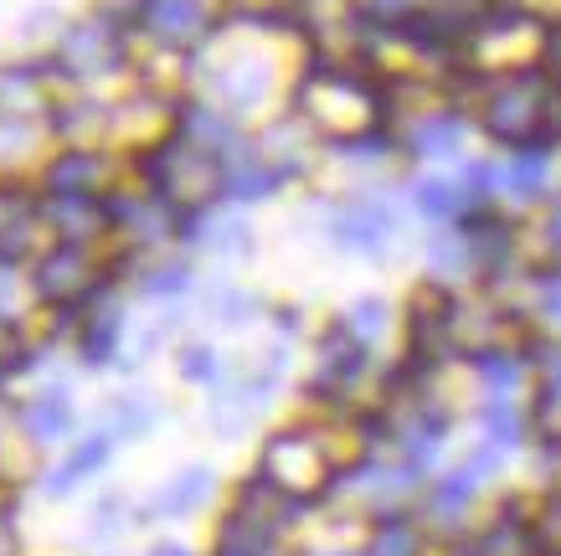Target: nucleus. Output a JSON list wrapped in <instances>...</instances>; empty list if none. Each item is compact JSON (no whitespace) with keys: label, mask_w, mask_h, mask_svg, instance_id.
<instances>
[{"label":"nucleus","mask_w":561,"mask_h":556,"mask_svg":"<svg viewBox=\"0 0 561 556\" xmlns=\"http://www.w3.org/2000/svg\"><path fill=\"white\" fill-rule=\"evenodd\" d=\"M294 109L309 129L330 135L335 145L356 135H371V129H387L391 114V93L381 78L360 68V63H335V57H314L294 88Z\"/></svg>","instance_id":"f257e3e1"},{"label":"nucleus","mask_w":561,"mask_h":556,"mask_svg":"<svg viewBox=\"0 0 561 556\" xmlns=\"http://www.w3.org/2000/svg\"><path fill=\"white\" fill-rule=\"evenodd\" d=\"M139 170H145V185H150L154 196L171 202L175 212H186V217L211 202H221V175H227V166L181 135L165 139V145H154V150L139 160Z\"/></svg>","instance_id":"f03ea898"},{"label":"nucleus","mask_w":561,"mask_h":556,"mask_svg":"<svg viewBox=\"0 0 561 556\" xmlns=\"http://www.w3.org/2000/svg\"><path fill=\"white\" fill-rule=\"evenodd\" d=\"M257 474H263L278 495H289L294 506H305V500L324 495V489H335L341 464H335L330 443H324L314 428H284V433H273V439L263 443Z\"/></svg>","instance_id":"7ed1b4c3"},{"label":"nucleus","mask_w":561,"mask_h":556,"mask_svg":"<svg viewBox=\"0 0 561 556\" xmlns=\"http://www.w3.org/2000/svg\"><path fill=\"white\" fill-rule=\"evenodd\" d=\"M324 232H330V242H335L341 253L387 258L391 248H397V237H402V206L391 202L387 191H356V196H345V202L330 212Z\"/></svg>","instance_id":"20e7f679"},{"label":"nucleus","mask_w":561,"mask_h":556,"mask_svg":"<svg viewBox=\"0 0 561 556\" xmlns=\"http://www.w3.org/2000/svg\"><path fill=\"white\" fill-rule=\"evenodd\" d=\"M371 376V345H360L341 320L330 325L314 345V366H309V397L314 402L341 407L356 397V387Z\"/></svg>","instance_id":"39448f33"},{"label":"nucleus","mask_w":561,"mask_h":556,"mask_svg":"<svg viewBox=\"0 0 561 556\" xmlns=\"http://www.w3.org/2000/svg\"><path fill=\"white\" fill-rule=\"evenodd\" d=\"M51 68L83 83V78H108V72L124 68V32H114V21H78L62 32L57 42V57Z\"/></svg>","instance_id":"423d86ee"},{"label":"nucleus","mask_w":561,"mask_h":556,"mask_svg":"<svg viewBox=\"0 0 561 556\" xmlns=\"http://www.w3.org/2000/svg\"><path fill=\"white\" fill-rule=\"evenodd\" d=\"M551 181H557V150L546 145H526V150H511L505 160L490 166V191L494 206H541L551 202Z\"/></svg>","instance_id":"0eeeda50"},{"label":"nucleus","mask_w":561,"mask_h":556,"mask_svg":"<svg viewBox=\"0 0 561 556\" xmlns=\"http://www.w3.org/2000/svg\"><path fill=\"white\" fill-rule=\"evenodd\" d=\"M99 273H93V258L83 253V242H57L42 263H36V294L51 304H78L93 294Z\"/></svg>","instance_id":"6e6552de"},{"label":"nucleus","mask_w":561,"mask_h":556,"mask_svg":"<svg viewBox=\"0 0 561 556\" xmlns=\"http://www.w3.org/2000/svg\"><path fill=\"white\" fill-rule=\"evenodd\" d=\"M181 237H186V242H196L202 253L232 258V253H248V237H253V227H248V217H242L232 202H227V206L211 202V206H202V212H191V217L181 222Z\"/></svg>","instance_id":"1a4fd4ad"},{"label":"nucleus","mask_w":561,"mask_h":556,"mask_svg":"<svg viewBox=\"0 0 561 556\" xmlns=\"http://www.w3.org/2000/svg\"><path fill=\"white\" fill-rule=\"evenodd\" d=\"M175 129H181V139L202 145L206 155H217L221 166L248 150V139H242V129H238V114H227L217 103H186L181 118H175Z\"/></svg>","instance_id":"9d476101"},{"label":"nucleus","mask_w":561,"mask_h":556,"mask_svg":"<svg viewBox=\"0 0 561 556\" xmlns=\"http://www.w3.org/2000/svg\"><path fill=\"white\" fill-rule=\"evenodd\" d=\"M289 181L294 175L278 166V160H268L257 145H248L238 160H227V175H221V202H232V206L268 202L273 191H278V185H289Z\"/></svg>","instance_id":"9b49d317"},{"label":"nucleus","mask_w":561,"mask_h":556,"mask_svg":"<svg viewBox=\"0 0 561 556\" xmlns=\"http://www.w3.org/2000/svg\"><path fill=\"white\" fill-rule=\"evenodd\" d=\"M469 139V118L463 109H427V114L412 118V129L402 135V150L412 160H454Z\"/></svg>","instance_id":"f8f14e48"},{"label":"nucleus","mask_w":561,"mask_h":556,"mask_svg":"<svg viewBox=\"0 0 561 556\" xmlns=\"http://www.w3.org/2000/svg\"><path fill=\"white\" fill-rule=\"evenodd\" d=\"M139 26L160 42V47H196L211 26L206 16V0H150Z\"/></svg>","instance_id":"ddd939ff"},{"label":"nucleus","mask_w":561,"mask_h":556,"mask_svg":"<svg viewBox=\"0 0 561 556\" xmlns=\"http://www.w3.org/2000/svg\"><path fill=\"white\" fill-rule=\"evenodd\" d=\"M268 88H273V68L263 63V57H232L227 68L211 72L217 109H227V114H248V109H257V103L268 99Z\"/></svg>","instance_id":"4468645a"},{"label":"nucleus","mask_w":561,"mask_h":556,"mask_svg":"<svg viewBox=\"0 0 561 556\" xmlns=\"http://www.w3.org/2000/svg\"><path fill=\"white\" fill-rule=\"evenodd\" d=\"M427 279L433 284H463V279H479V258L474 242H469V227H443V232L427 237Z\"/></svg>","instance_id":"2eb2a0df"},{"label":"nucleus","mask_w":561,"mask_h":556,"mask_svg":"<svg viewBox=\"0 0 561 556\" xmlns=\"http://www.w3.org/2000/svg\"><path fill=\"white\" fill-rule=\"evenodd\" d=\"M412 206H417L427 222H438V227H454V222L474 217V202H469V191H463V175H417V181H412Z\"/></svg>","instance_id":"dca6fc26"},{"label":"nucleus","mask_w":561,"mask_h":556,"mask_svg":"<svg viewBox=\"0 0 561 556\" xmlns=\"http://www.w3.org/2000/svg\"><path fill=\"white\" fill-rule=\"evenodd\" d=\"M103 175H108V160L99 150H68L51 160L42 181H47L51 196H93L103 185Z\"/></svg>","instance_id":"f3484780"},{"label":"nucleus","mask_w":561,"mask_h":556,"mask_svg":"<svg viewBox=\"0 0 561 556\" xmlns=\"http://www.w3.org/2000/svg\"><path fill=\"white\" fill-rule=\"evenodd\" d=\"M211 479H217V474L206 469V464H191V469L171 474V479L160 485L150 510L165 515V521H181V515H191V510H202L206 500H211Z\"/></svg>","instance_id":"a211bd4d"},{"label":"nucleus","mask_w":561,"mask_h":556,"mask_svg":"<svg viewBox=\"0 0 561 556\" xmlns=\"http://www.w3.org/2000/svg\"><path fill=\"white\" fill-rule=\"evenodd\" d=\"M21 428H26V439L36 449H57L72 433V402L62 392H42V397H32L21 407Z\"/></svg>","instance_id":"6ab92c4d"},{"label":"nucleus","mask_w":561,"mask_h":556,"mask_svg":"<svg viewBox=\"0 0 561 556\" xmlns=\"http://www.w3.org/2000/svg\"><path fill=\"white\" fill-rule=\"evenodd\" d=\"M36 237V206L21 191H0V258H26Z\"/></svg>","instance_id":"aec40b11"},{"label":"nucleus","mask_w":561,"mask_h":556,"mask_svg":"<svg viewBox=\"0 0 561 556\" xmlns=\"http://www.w3.org/2000/svg\"><path fill=\"white\" fill-rule=\"evenodd\" d=\"M526 315L536 330L546 336H561V258L551 269H536L526 279Z\"/></svg>","instance_id":"412c9836"},{"label":"nucleus","mask_w":561,"mask_h":556,"mask_svg":"<svg viewBox=\"0 0 561 556\" xmlns=\"http://www.w3.org/2000/svg\"><path fill=\"white\" fill-rule=\"evenodd\" d=\"M530 552H536V536H530V525H515V521L484 525L479 536H469L459 546V556H530Z\"/></svg>","instance_id":"4be33fe9"},{"label":"nucleus","mask_w":561,"mask_h":556,"mask_svg":"<svg viewBox=\"0 0 561 556\" xmlns=\"http://www.w3.org/2000/svg\"><path fill=\"white\" fill-rule=\"evenodd\" d=\"M47 222L57 227V237L83 242V237H93V232H99V222H108V217L99 212V202H93V196H51Z\"/></svg>","instance_id":"5701e85b"},{"label":"nucleus","mask_w":561,"mask_h":556,"mask_svg":"<svg viewBox=\"0 0 561 556\" xmlns=\"http://www.w3.org/2000/svg\"><path fill=\"white\" fill-rule=\"evenodd\" d=\"M108 449H114V433H93L88 443H78V449L68 454V464H62V469H57V474L47 479V495H68V489L78 485L83 474L103 469V458H108Z\"/></svg>","instance_id":"b1692460"},{"label":"nucleus","mask_w":561,"mask_h":556,"mask_svg":"<svg viewBox=\"0 0 561 556\" xmlns=\"http://www.w3.org/2000/svg\"><path fill=\"white\" fill-rule=\"evenodd\" d=\"M341 325L360 340V345H376V340L387 336V325H391V304L381 299V294H360V299H351L341 309Z\"/></svg>","instance_id":"393cba45"},{"label":"nucleus","mask_w":561,"mask_h":556,"mask_svg":"<svg viewBox=\"0 0 561 556\" xmlns=\"http://www.w3.org/2000/svg\"><path fill=\"white\" fill-rule=\"evenodd\" d=\"M366 556H423V536H417V525L402 521V515L391 510V515H381V525H376L371 552Z\"/></svg>","instance_id":"a878e982"},{"label":"nucleus","mask_w":561,"mask_h":556,"mask_svg":"<svg viewBox=\"0 0 561 556\" xmlns=\"http://www.w3.org/2000/svg\"><path fill=\"white\" fill-rule=\"evenodd\" d=\"M119 336H124V320H119V309H103V315H93V320L83 325V361H108L114 355V345H119Z\"/></svg>","instance_id":"bb28decb"},{"label":"nucleus","mask_w":561,"mask_h":556,"mask_svg":"<svg viewBox=\"0 0 561 556\" xmlns=\"http://www.w3.org/2000/svg\"><path fill=\"white\" fill-rule=\"evenodd\" d=\"M191 288V263L171 258V263H154L145 279H139V294H150V299H175V294H186Z\"/></svg>","instance_id":"cd10ccee"},{"label":"nucleus","mask_w":561,"mask_h":556,"mask_svg":"<svg viewBox=\"0 0 561 556\" xmlns=\"http://www.w3.org/2000/svg\"><path fill=\"white\" fill-rule=\"evenodd\" d=\"M181 376H186V382H227L232 371H227V361H221L211 345H191V351L181 355Z\"/></svg>","instance_id":"c85d7f7f"},{"label":"nucleus","mask_w":561,"mask_h":556,"mask_svg":"<svg viewBox=\"0 0 561 556\" xmlns=\"http://www.w3.org/2000/svg\"><path fill=\"white\" fill-rule=\"evenodd\" d=\"M0 114H16V109H26V103H36V72L32 68H11L0 72Z\"/></svg>","instance_id":"c756f323"},{"label":"nucleus","mask_w":561,"mask_h":556,"mask_svg":"<svg viewBox=\"0 0 561 556\" xmlns=\"http://www.w3.org/2000/svg\"><path fill=\"white\" fill-rule=\"evenodd\" d=\"M217 315H221V325H248L257 315V299H253V294H242V288H221V294H217Z\"/></svg>","instance_id":"7c9ffc66"},{"label":"nucleus","mask_w":561,"mask_h":556,"mask_svg":"<svg viewBox=\"0 0 561 556\" xmlns=\"http://www.w3.org/2000/svg\"><path fill=\"white\" fill-rule=\"evenodd\" d=\"M145 397H124L119 412H114V433H139V428H150L154 422V407H139Z\"/></svg>","instance_id":"2f4dec72"},{"label":"nucleus","mask_w":561,"mask_h":556,"mask_svg":"<svg viewBox=\"0 0 561 556\" xmlns=\"http://www.w3.org/2000/svg\"><path fill=\"white\" fill-rule=\"evenodd\" d=\"M360 11H366L371 21H381L387 32H397V26H402V21L412 16V0H366Z\"/></svg>","instance_id":"473e14b6"},{"label":"nucleus","mask_w":561,"mask_h":556,"mask_svg":"<svg viewBox=\"0 0 561 556\" xmlns=\"http://www.w3.org/2000/svg\"><path fill=\"white\" fill-rule=\"evenodd\" d=\"M62 135H78V129H93V124H103V109H93V103H72V109H62V118H51Z\"/></svg>","instance_id":"72a5a7b5"},{"label":"nucleus","mask_w":561,"mask_h":556,"mask_svg":"<svg viewBox=\"0 0 561 556\" xmlns=\"http://www.w3.org/2000/svg\"><path fill=\"white\" fill-rule=\"evenodd\" d=\"M541 237H546V253L561 258V191L546 202V217H541Z\"/></svg>","instance_id":"f704fd0d"},{"label":"nucleus","mask_w":561,"mask_h":556,"mask_svg":"<svg viewBox=\"0 0 561 556\" xmlns=\"http://www.w3.org/2000/svg\"><path fill=\"white\" fill-rule=\"evenodd\" d=\"M145 5H150V0H108V11H114L119 21H139L145 16Z\"/></svg>","instance_id":"c9c22d12"},{"label":"nucleus","mask_w":561,"mask_h":556,"mask_svg":"<svg viewBox=\"0 0 561 556\" xmlns=\"http://www.w3.org/2000/svg\"><path fill=\"white\" fill-rule=\"evenodd\" d=\"M11 294H16V273H11V263L0 258V315H5V304H11Z\"/></svg>","instance_id":"e433bc0d"},{"label":"nucleus","mask_w":561,"mask_h":556,"mask_svg":"<svg viewBox=\"0 0 561 556\" xmlns=\"http://www.w3.org/2000/svg\"><path fill=\"white\" fill-rule=\"evenodd\" d=\"M150 556H191V552H186V546H181V541H165V546H154Z\"/></svg>","instance_id":"4c0bfd02"},{"label":"nucleus","mask_w":561,"mask_h":556,"mask_svg":"<svg viewBox=\"0 0 561 556\" xmlns=\"http://www.w3.org/2000/svg\"><path fill=\"white\" fill-rule=\"evenodd\" d=\"M5 340H11V325H5V315H0V345H5Z\"/></svg>","instance_id":"58836bf2"},{"label":"nucleus","mask_w":561,"mask_h":556,"mask_svg":"<svg viewBox=\"0 0 561 556\" xmlns=\"http://www.w3.org/2000/svg\"><path fill=\"white\" fill-rule=\"evenodd\" d=\"M335 556H345V552H335Z\"/></svg>","instance_id":"ea45409f"}]
</instances>
